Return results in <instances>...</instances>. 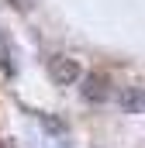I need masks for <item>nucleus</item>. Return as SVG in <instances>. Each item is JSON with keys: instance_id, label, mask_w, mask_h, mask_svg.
Wrapping results in <instances>:
<instances>
[{"instance_id": "nucleus-1", "label": "nucleus", "mask_w": 145, "mask_h": 148, "mask_svg": "<svg viewBox=\"0 0 145 148\" xmlns=\"http://www.w3.org/2000/svg\"><path fill=\"white\" fill-rule=\"evenodd\" d=\"M79 93H83L86 103H107L110 93H114V83H110L107 73H86V76H83Z\"/></svg>"}, {"instance_id": "nucleus-2", "label": "nucleus", "mask_w": 145, "mask_h": 148, "mask_svg": "<svg viewBox=\"0 0 145 148\" xmlns=\"http://www.w3.org/2000/svg\"><path fill=\"white\" fill-rule=\"evenodd\" d=\"M48 76H52L59 86H76V83L83 79V69H79V62L69 59V55H52V59H48Z\"/></svg>"}, {"instance_id": "nucleus-3", "label": "nucleus", "mask_w": 145, "mask_h": 148, "mask_svg": "<svg viewBox=\"0 0 145 148\" xmlns=\"http://www.w3.org/2000/svg\"><path fill=\"white\" fill-rule=\"evenodd\" d=\"M117 107L124 114H145V86H128L117 93Z\"/></svg>"}, {"instance_id": "nucleus-4", "label": "nucleus", "mask_w": 145, "mask_h": 148, "mask_svg": "<svg viewBox=\"0 0 145 148\" xmlns=\"http://www.w3.org/2000/svg\"><path fill=\"white\" fill-rule=\"evenodd\" d=\"M41 127H45L48 134H66V121H59V117H45V114H41Z\"/></svg>"}, {"instance_id": "nucleus-5", "label": "nucleus", "mask_w": 145, "mask_h": 148, "mask_svg": "<svg viewBox=\"0 0 145 148\" xmlns=\"http://www.w3.org/2000/svg\"><path fill=\"white\" fill-rule=\"evenodd\" d=\"M3 148H14V145H10V141H3Z\"/></svg>"}]
</instances>
